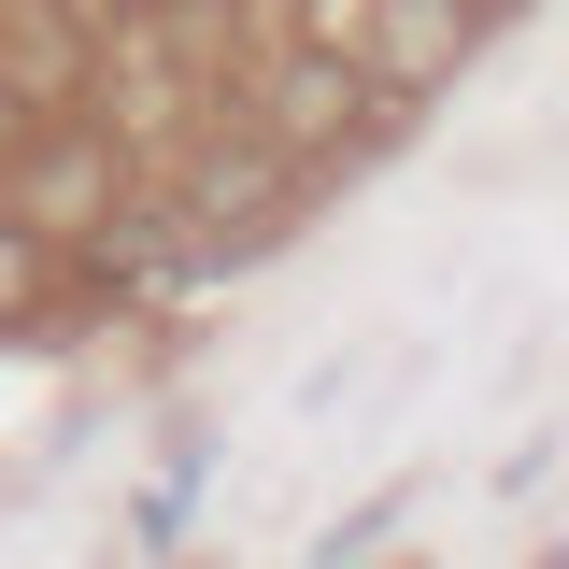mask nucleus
I'll return each instance as SVG.
<instances>
[{"instance_id": "nucleus-2", "label": "nucleus", "mask_w": 569, "mask_h": 569, "mask_svg": "<svg viewBox=\"0 0 569 569\" xmlns=\"http://www.w3.org/2000/svg\"><path fill=\"white\" fill-rule=\"evenodd\" d=\"M0 142H14V186H0V200L29 213V228H58V242H86L100 213L129 200V142H114V129H86L71 100H58V114H14Z\"/></svg>"}, {"instance_id": "nucleus-6", "label": "nucleus", "mask_w": 569, "mask_h": 569, "mask_svg": "<svg viewBox=\"0 0 569 569\" xmlns=\"http://www.w3.org/2000/svg\"><path fill=\"white\" fill-rule=\"evenodd\" d=\"M470 14H485V29H498V14H527V0H470Z\"/></svg>"}, {"instance_id": "nucleus-4", "label": "nucleus", "mask_w": 569, "mask_h": 569, "mask_svg": "<svg viewBox=\"0 0 569 569\" xmlns=\"http://www.w3.org/2000/svg\"><path fill=\"white\" fill-rule=\"evenodd\" d=\"M58 299V228H29V213L0 200V328H29Z\"/></svg>"}, {"instance_id": "nucleus-5", "label": "nucleus", "mask_w": 569, "mask_h": 569, "mask_svg": "<svg viewBox=\"0 0 569 569\" xmlns=\"http://www.w3.org/2000/svg\"><path fill=\"white\" fill-rule=\"evenodd\" d=\"M100 14H200V0H100Z\"/></svg>"}, {"instance_id": "nucleus-1", "label": "nucleus", "mask_w": 569, "mask_h": 569, "mask_svg": "<svg viewBox=\"0 0 569 569\" xmlns=\"http://www.w3.org/2000/svg\"><path fill=\"white\" fill-rule=\"evenodd\" d=\"M385 114H399V100L370 86V58H356V43H313V29H299V43L257 71V100H242V129L271 142L284 171H328V157H356Z\"/></svg>"}, {"instance_id": "nucleus-3", "label": "nucleus", "mask_w": 569, "mask_h": 569, "mask_svg": "<svg viewBox=\"0 0 569 569\" xmlns=\"http://www.w3.org/2000/svg\"><path fill=\"white\" fill-rule=\"evenodd\" d=\"M470 43H485V14H470V0H370V14H356V58H370V86H385V100L456 86V71H470Z\"/></svg>"}]
</instances>
